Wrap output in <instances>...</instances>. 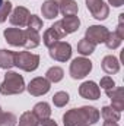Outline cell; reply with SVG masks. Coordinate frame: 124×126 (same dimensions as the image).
Listing matches in <instances>:
<instances>
[{"label":"cell","instance_id":"1","mask_svg":"<svg viewBox=\"0 0 124 126\" xmlns=\"http://www.w3.org/2000/svg\"><path fill=\"white\" fill-rule=\"evenodd\" d=\"M99 111L91 107L83 106L80 109H72L63 114V125L64 126H89L99 120Z\"/></svg>","mask_w":124,"mask_h":126},{"label":"cell","instance_id":"2","mask_svg":"<svg viewBox=\"0 0 124 126\" xmlns=\"http://www.w3.org/2000/svg\"><path fill=\"white\" fill-rule=\"evenodd\" d=\"M25 81L22 75L16 72H6L4 81L0 85V93L3 95H15V94H22L25 91Z\"/></svg>","mask_w":124,"mask_h":126},{"label":"cell","instance_id":"3","mask_svg":"<svg viewBox=\"0 0 124 126\" xmlns=\"http://www.w3.org/2000/svg\"><path fill=\"white\" fill-rule=\"evenodd\" d=\"M15 66L25 72H34L39 66V56L29 51H18L15 53Z\"/></svg>","mask_w":124,"mask_h":126},{"label":"cell","instance_id":"4","mask_svg":"<svg viewBox=\"0 0 124 126\" xmlns=\"http://www.w3.org/2000/svg\"><path fill=\"white\" fill-rule=\"evenodd\" d=\"M92 70V62L86 57H76L70 63V76L73 79H82Z\"/></svg>","mask_w":124,"mask_h":126},{"label":"cell","instance_id":"5","mask_svg":"<svg viewBox=\"0 0 124 126\" xmlns=\"http://www.w3.org/2000/svg\"><path fill=\"white\" fill-rule=\"evenodd\" d=\"M50 51V57L57 60V62H67L70 57H72V46L69 43H63V41H59L56 43L53 47L48 48Z\"/></svg>","mask_w":124,"mask_h":126},{"label":"cell","instance_id":"6","mask_svg":"<svg viewBox=\"0 0 124 126\" xmlns=\"http://www.w3.org/2000/svg\"><path fill=\"white\" fill-rule=\"evenodd\" d=\"M86 7L95 19L104 21L110 15V7L104 0H86Z\"/></svg>","mask_w":124,"mask_h":126},{"label":"cell","instance_id":"7","mask_svg":"<svg viewBox=\"0 0 124 126\" xmlns=\"http://www.w3.org/2000/svg\"><path fill=\"white\" fill-rule=\"evenodd\" d=\"M50 88H51V82H48L45 78H41V76L34 78L26 87L28 93L34 95V97H39V95L47 94L50 91Z\"/></svg>","mask_w":124,"mask_h":126},{"label":"cell","instance_id":"8","mask_svg":"<svg viewBox=\"0 0 124 126\" xmlns=\"http://www.w3.org/2000/svg\"><path fill=\"white\" fill-rule=\"evenodd\" d=\"M110 31L102 27V25H92L86 30V34H85V38L89 40L91 43H93L95 46L96 44H101V43H105L107 37H108Z\"/></svg>","mask_w":124,"mask_h":126},{"label":"cell","instance_id":"9","mask_svg":"<svg viewBox=\"0 0 124 126\" xmlns=\"http://www.w3.org/2000/svg\"><path fill=\"white\" fill-rule=\"evenodd\" d=\"M31 13L26 7L24 6H18L16 9H13V12L9 15V21L12 25L18 27V28H24L28 25V19H29Z\"/></svg>","mask_w":124,"mask_h":126},{"label":"cell","instance_id":"10","mask_svg":"<svg viewBox=\"0 0 124 126\" xmlns=\"http://www.w3.org/2000/svg\"><path fill=\"white\" fill-rule=\"evenodd\" d=\"M4 40L13 47H24V30L21 28H6L3 31Z\"/></svg>","mask_w":124,"mask_h":126},{"label":"cell","instance_id":"11","mask_svg":"<svg viewBox=\"0 0 124 126\" xmlns=\"http://www.w3.org/2000/svg\"><path fill=\"white\" fill-rule=\"evenodd\" d=\"M105 94L111 100V107L117 111L124 110V90L121 87H114L112 90H107Z\"/></svg>","mask_w":124,"mask_h":126},{"label":"cell","instance_id":"12","mask_svg":"<svg viewBox=\"0 0 124 126\" xmlns=\"http://www.w3.org/2000/svg\"><path fill=\"white\" fill-rule=\"evenodd\" d=\"M79 94L86 100H98L101 97V90L93 81H86L79 87Z\"/></svg>","mask_w":124,"mask_h":126},{"label":"cell","instance_id":"13","mask_svg":"<svg viewBox=\"0 0 124 126\" xmlns=\"http://www.w3.org/2000/svg\"><path fill=\"white\" fill-rule=\"evenodd\" d=\"M101 67H102V70H104L107 75H114V73H117V72L120 70V62H118V59H117L115 56L108 54V56H105V57L102 59Z\"/></svg>","mask_w":124,"mask_h":126},{"label":"cell","instance_id":"14","mask_svg":"<svg viewBox=\"0 0 124 126\" xmlns=\"http://www.w3.org/2000/svg\"><path fill=\"white\" fill-rule=\"evenodd\" d=\"M57 6H59V12L63 16L77 15V12H79V6L74 0H60V1H57Z\"/></svg>","mask_w":124,"mask_h":126},{"label":"cell","instance_id":"15","mask_svg":"<svg viewBox=\"0 0 124 126\" xmlns=\"http://www.w3.org/2000/svg\"><path fill=\"white\" fill-rule=\"evenodd\" d=\"M24 38H25L24 47H26V48H35L41 43V37H39L38 31H34L31 28H28V30L24 31Z\"/></svg>","mask_w":124,"mask_h":126},{"label":"cell","instance_id":"16","mask_svg":"<svg viewBox=\"0 0 124 126\" xmlns=\"http://www.w3.org/2000/svg\"><path fill=\"white\" fill-rule=\"evenodd\" d=\"M62 25L64 28L66 34H72V32H76L80 27V19L76 16V15H72V16H64L62 21Z\"/></svg>","mask_w":124,"mask_h":126},{"label":"cell","instance_id":"17","mask_svg":"<svg viewBox=\"0 0 124 126\" xmlns=\"http://www.w3.org/2000/svg\"><path fill=\"white\" fill-rule=\"evenodd\" d=\"M41 12H42V16L45 19H54L60 12H59V6L54 0H47L44 1V4L41 6Z\"/></svg>","mask_w":124,"mask_h":126},{"label":"cell","instance_id":"18","mask_svg":"<svg viewBox=\"0 0 124 126\" xmlns=\"http://www.w3.org/2000/svg\"><path fill=\"white\" fill-rule=\"evenodd\" d=\"M34 116L38 119V120H44V119H48L51 116V107L48 103L42 101V103H38L34 106V110H32Z\"/></svg>","mask_w":124,"mask_h":126},{"label":"cell","instance_id":"19","mask_svg":"<svg viewBox=\"0 0 124 126\" xmlns=\"http://www.w3.org/2000/svg\"><path fill=\"white\" fill-rule=\"evenodd\" d=\"M13 66H15V51L6 50V48L0 50V67L9 70Z\"/></svg>","mask_w":124,"mask_h":126},{"label":"cell","instance_id":"20","mask_svg":"<svg viewBox=\"0 0 124 126\" xmlns=\"http://www.w3.org/2000/svg\"><path fill=\"white\" fill-rule=\"evenodd\" d=\"M62 40V37L59 35V32L56 31L53 27H50L47 31L44 32V35H42V41H44V44L50 48V47H53L56 43H59Z\"/></svg>","mask_w":124,"mask_h":126},{"label":"cell","instance_id":"21","mask_svg":"<svg viewBox=\"0 0 124 126\" xmlns=\"http://www.w3.org/2000/svg\"><path fill=\"white\" fill-rule=\"evenodd\" d=\"M63 76H64V70H63L62 67H59V66L50 67V69L47 70V73H45V79H47L48 82H53V84L60 82L63 79Z\"/></svg>","mask_w":124,"mask_h":126},{"label":"cell","instance_id":"22","mask_svg":"<svg viewBox=\"0 0 124 126\" xmlns=\"http://www.w3.org/2000/svg\"><path fill=\"white\" fill-rule=\"evenodd\" d=\"M99 114L104 117V120H110V122H118L120 117H121L120 111L114 110L111 106H105V107H102V110H101Z\"/></svg>","mask_w":124,"mask_h":126},{"label":"cell","instance_id":"23","mask_svg":"<svg viewBox=\"0 0 124 126\" xmlns=\"http://www.w3.org/2000/svg\"><path fill=\"white\" fill-rule=\"evenodd\" d=\"M95 44L91 43L89 40H86V38H82L79 43H77V53H80L82 56H89V54H92L93 51H95Z\"/></svg>","mask_w":124,"mask_h":126},{"label":"cell","instance_id":"24","mask_svg":"<svg viewBox=\"0 0 124 126\" xmlns=\"http://www.w3.org/2000/svg\"><path fill=\"white\" fill-rule=\"evenodd\" d=\"M39 120L34 116L32 111H25L22 113V116L19 117V123L18 126H38Z\"/></svg>","mask_w":124,"mask_h":126},{"label":"cell","instance_id":"25","mask_svg":"<svg viewBox=\"0 0 124 126\" xmlns=\"http://www.w3.org/2000/svg\"><path fill=\"white\" fill-rule=\"evenodd\" d=\"M121 41H123V40H121L115 32H110L108 37H107V40H105V46H107L110 50H115V48L120 47Z\"/></svg>","mask_w":124,"mask_h":126},{"label":"cell","instance_id":"26","mask_svg":"<svg viewBox=\"0 0 124 126\" xmlns=\"http://www.w3.org/2000/svg\"><path fill=\"white\" fill-rule=\"evenodd\" d=\"M18 117L13 113H1L0 114V126H16Z\"/></svg>","mask_w":124,"mask_h":126},{"label":"cell","instance_id":"27","mask_svg":"<svg viewBox=\"0 0 124 126\" xmlns=\"http://www.w3.org/2000/svg\"><path fill=\"white\" fill-rule=\"evenodd\" d=\"M53 103L56 107H64L67 103H69V94L64 93V91H59L56 93L54 97H53Z\"/></svg>","mask_w":124,"mask_h":126},{"label":"cell","instance_id":"28","mask_svg":"<svg viewBox=\"0 0 124 126\" xmlns=\"http://www.w3.org/2000/svg\"><path fill=\"white\" fill-rule=\"evenodd\" d=\"M10 12H12V1H9V0L3 1L1 6H0V24H3L7 19Z\"/></svg>","mask_w":124,"mask_h":126},{"label":"cell","instance_id":"29","mask_svg":"<svg viewBox=\"0 0 124 126\" xmlns=\"http://www.w3.org/2000/svg\"><path fill=\"white\" fill-rule=\"evenodd\" d=\"M28 28H31L34 31H39L42 28V21L39 19V16L37 15H31L28 19Z\"/></svg>","mask_w":124,"mask_h":126},{"label":"cell","instance_id":"30","mask_svg":"<svg viewBox=\"0 0 124 126\" xmlns=\"http://www.w3.org/2000/svg\"><path fill=\"white\" fill-rule=\"evenodd\" d=\"M99 87L104 88L105 91H107V90H112V88L115 87V82H114V79H112L111 76H104V78H101Z\"/></svg>","mask_w":124,"mask_h":126},{"label":"cell","instance_id":"31","mask_svg":"<svg viewBox=\"0 0 124 126\" xmlns=\"http://www.w3.org/2000/svg\"><path fill=\"white\" fill-rule=\"evenodd\" d=\"M115 34L124 40V13H120V18H118V25H117V31Z\"/></svg>","mask_w":124,"mask_h":126},{"label":"cell","instance_id":"32","mask_svg":"<svg viewBox=\"0 0 124 126\" xmlns=\"http://www.w3.org/2000/svg\"><path fill=\"white\" fill-rule=\"evenodd\" d=\"M51 27H53V28H54L56 31L59 32V35H60L62 38H64V37L67 35V34H66V31H64V28H63V25H62V22H60V21H57V22H56L54 25H51Z\"/></svg>","mask_w":124,"mask_h":126},{"label":"cell","instance_id":"33","mask_svg":"<svg viewBox=\"0 0 124 126\" xmlns=\"http://www.w3.org/2000/svg\"><path fill=\"white\" fill-rule=\"evenodd\" d=\"M38 126H57V123H56L54 120H51V119L48 117V119L39 120V123H38Z\"/></svg>","mask_w":124,"mask_h":126},{"label":"cell","instance_id":"34","mask_svg":"<svg viewBox=\"0 0 124 126\" xmlns=\"http://www.w3.org/2000/svg\"><path fill=\"white\" fill-rule=\"evenodd\" d=\"M108 3H110V4H112L114 7H120V6H123L124 0H108Z\"/></svg>","mask_w":124,"mask_h":126},{"label":"cell","instance_id":"35","mask_svg":"<svg viewBox=\"0 0 124 126\" xmlns=\"http://www.w3.org/2000/svg\"><path fill=\"white\" fill-rule=\"evenodd\" d=\"M102 126H118V123L117 122H110V120H105V123Z\"/></svg>","mask_w":124,"mask_h":126},{"label":"cell","instance_id":"36","mask_svg":"<svg viewBox=\"0 0 124 126\" xmlns=\"http://www.w3.org/2000/svg\"><path fill=\"white\" fill-rule=\"evenodd\" d=\"M1 113H3V111H1V107H0V114H1Z\"/></svg>","mask_w":124,"mask_h":126},{"label":"cell","instance_id":"37","mask_svg":"<svg viewBox=\"0 0 124 126\" xmlns=\"http://www.w3.org/2000/svg\"><path fill=\"white\" fill-rule=\"evenodd\" d=\"M1 3H3V0H0V6H1Z\"/></svg>","mask_w":124,"mask_h":126},{"label":"cell","instance_id":"38","mask_svg":"<svg viewBox=\"0 0 124 126\" xmlns=\"http://www.w3.org/2000/svg\"><path fill=\"white\" fill-rule=\"evenodd\" d=\"M54 1H56V3H57V1H60V0H54Z\"/></svg>","mask_w":124,"mask_h":126}]
</instances>
